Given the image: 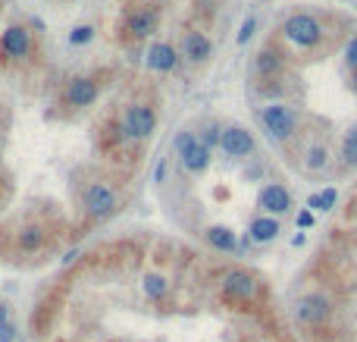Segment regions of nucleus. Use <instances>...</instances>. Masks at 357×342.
Segmentation results:
<instances>
[{
  "mask_svg": "<svg viewBox=\"0 0 357 342\" xmlns=\"http://www.w3.org/2000/svg\"><path fill=\"white\" fill-rule=\"evenodd\" d=\"M260 207L270 213H285L291 207V195L285 192L282 185H267L260 192Z\"/></svg>",
  "mask_w": 357,
  "mask_h": 342,
  "instance_id": "obj_14",
  "label": "nucleus"
},
{
  "mask_svg": "<svg viewBox=\"0 0 357 342\" xmlns=\"http://www.w3.org/2000/svg\"><path fill=\"white\" fill-rule=\"evenodd\" d=\"M342 154H345V160H348V164H357V129H354V132H348Z\"/></svg>",
  "mask_w": 357,
  "mask_h": 342,
  "instance_id": "obj_22",
  "label": "nucleus"
},
{
  "mask_svg": "<svg viewBox=\"0 0 357 342\" xmlns=\"http://www.w3.org/2000/svg\"><path fill=\"white\" fill-rule=\"evenodd\" d=\"M0 54L7 60H26L32 54V32L26 26H10L0 35Z\"/></svg>",
  "mask_w": 357,
  "mask_h": 342,
  "instance_id": "obj_5",
  "label": "nucleus"
},
{
  "mask_svg": "<svg viewBox=\"0 0 357 342\" xmlns=\"http://www.w3.org/2000/svg\"><path fill=\"white\" fill-rule=\"evenodd\" d=\"M326 317H329V301L323 295L301 298V305H298V321L301 323H323Z\"/></svg>",
  "mask_w": 357,
  "mask_h": 342,
  "instance_id": "obj_12",
  "label": "nucleus"
},
{
  "mask_svg": "<svg viewBox=\"0 0 357 342\" xmlns=\"http://www.w3.org/2000/svg\"><path fill=\"white\" fill-rule=\"evenodd\" d=\"M348 66H354L357 69V38H351V44H348Z\"/></svg>",
  "mask_w": 357,
  "mask_h": 342,
  "instance_id": "obj_27",
  "label": "nucleus"
},
{
  "mask_svg": "<svg viewBox=\"0 0 357 342\" xmlns=\"http://www.w3.org/2000/svg\"><path fill=\"white\" fill-rule=\"evenodd\" d=\"M257 69H260L263 75L276 73V69H279V57H276V54H270V50H267V54H260V60H257Z\"/></svg>",
  "mask_w": 357,
  "mask_h": 342,
  "instance_id": "obj_21",
  "label": "nucleus"
},
{
  "mask_svg": "<svg viewBox=\"0 0 357 342\" xmlns=\"http://www.w3.org/2000/svg\"><path fill=\"white\" fill-rule=\"evenodd\" d=\"M332 205H336V189H326V192L310 198V207H317V211H329Z\"/></svg>",
  "mask_w": 357,
  "mask_h": 342,
  "instance_id": "obj_19",
  "label": "nucleus"
},
{
  "mask_svg": "<svg viewBox=\"0 0 357 342\" xmlns=\"http://www.w3.org/2000/svg\"><path fill=\"white\" fill-rule=\"evenodd\" d=\"M7 317H10V311H7V305L0 301V323H7Z\"/></svg>",
  "mask_w": 357,
  "mask_h": 342,
  "instance_id": "obj_29",
  "label": "nucleus"
},
{
  "mask_svg": "<svg viewBox=\"0 0 357 342\" xmlns=\"http://www.w3.org/2000/svg\"><path fill=\"white\" fill-rule=\"evenodd\" d=\"M279 236V223L273 217H257L251 223V239L254 242H273Z\"/></svg>",
  "mask_w": 357,
  "mask_h": 342,
  "instance_id": "obj_16",
  "label": "nucleus"
},
{
  "mask_svg": "<svg viewBox=\"0 0 357 342\" xmlns=\"http://www.w3.org/2000/svg\"><path fill=\"white\" fill-rule=\"evenodd\" d=\"M166 292H169L166 276H160V274H148V276H144V295H148L151 301L166 298Z\"/></svg>",
  "mask_w": 357,
  "mask_h": 342,
  "instance_id": "obj_18",
  "label": "nucleus"
},
{
  "mask_svg": "<svg viewBox=\"0 0 357 342\" xmlns=\"http://www.w3.org/2000/svg\"><path fill=\"white\" fill-rule=\"evenodd\" d=\"M154 126H157V117L148 104H128L126 113H122V132H126V138H132V142L148 138L151 132H154Z\"/></svg>",
  "mask_w": 357,
  "mask_h": 342,
  "instance_id": "obj_2",
  "label": "nucleus"
},
{
  "mask_svg": "<svg viewBox=\"0 0 357 342\" xmlns=\"http://www.w3.org/2000/svg\"><path fill=\"white\" fill-rule=\"evenodd\" d=\"M97 95H101V85H97V79H91V75H79V79H73V82L66 85L69 107H91V104L97 101Z\"/></svg>",
  "mask_w": 357,
  "mask_h": 342,
  "instance_id": "obj_6",
  "label": "nucleus"
},
{
  "mask_svg": "<svg viewBox=\"0 0 357 342\" xmlns=\"http://www.w3.org/2000/svg\"><path fill=\"white\" fill-rule=\"evenodd\" d=\"M257 276L254 274H248V270H226L222 274V292L229 295V298H235V301H251V298H257Z\"/></svg>",
  "mask_w": 357,
  "mask_h": 342,
  "instance_id": "obj_4",
  "label": "nucleus"
},
{
  "mask_svg": "<svg viewBox=\"0 0 357 342\" xmlns=\"http://www.w3.org/2000/svg\"><path fill=\"white\" fill-rule=\"evenodd\" d=\"M285 35H289V41L301 44V48H310V44L320 41V22L310 19V16H291L285 22Z\"/></svg>",
  "mask_w": 357,
  "mask_h": 342,
  "instance_id": "obj_7",
  "label": "nucleus"
},
{
  "mask_svg": "<svg viewBox=\"0 0 357 342\" xmlns=\"http://www.w3.org/2000/svg\"><path fill=\"white\" fill-rule=\"evenodd\" d=\"M144 60H148V69H154V73H173L179 66V54H175L173 44H151Z\"/></svg>",
  "mask_w": 357,
  "mask_h": 342,
  "instance_id": "obj_11",
  "label": "nucleus"
},
{
  "mask_svg": "<svg viewBox=\"0 0 357 342\" xmlns=\"http://www.w3.org/2000/svg\"><path fill=\"white\" fill-rule=\"evenodd\" d=\"M91 38H95V28L91 26H79L69 32V44H88Z\"/></svg>",
  "mask_w": 357,
  "mask_h": 342,
  "instance_id": "obj_20",
  "label": "nucleus"
},
{
  "mask_svg": "<svg viewBox=\"0 0 357 342\" xmlns=\"http://www.w3.org/2000/svg\"><path fill=\"white\" fill-rule=\"evenodd\" d=\"M207 242L220 251H235V233L226 229V226H210L207 229Z\"/></svg>",
  "mask_w": 357,
  "mask_h": 342,
  "instance_id": "obj_17",
  "label": "nucleus"
},
{
  "mask_svg": "<svg viewBox=\"0 0 357 342\" xmlns=\"http://www.w3.org/2000/svg\"><path fill=\"white\" fill-rule=\"evenodd\" d=\"M154 176H157V182H160V179L166 176V164H160V167H157V173H154Z\"/></svg>",
  "mask_w": 357,
  "mask_h": 342,
  "instance_id": "obj_30",
  "label": "nucleus"
},
{
  "mask_svg": "<svg viewBox=\"0 0 357 342\" xmlns=\"http://www.w3.org/2000/svg\"><path fill=\"white\" fill-rule=\"evenodd\" d=\"M16 339V327H13V323H0V342H13Z\"/></svg>",
  "mask_w": 357,
  "mask_h": 342,
  "instance_id": "obj_25",
  "label": "nucleus"
},
{
  "mask_svg": "<svg viewBox=\"0 0 357 342\" xmlns=\"http://www.w3.org/2000/svg\"><path fill=\"white\" fill-rule=\"evenodd\" d=\"M251 35H254V19H244V26H242V32H238V41H248Z\"/></svg>",
  "mask_w": 357,
  "mask_h": 342,
  "instance_id": "obj_26",
  "label": "nucleus"
},
{
  "mask_svg": "<svg viewBox=\"0 0 357 342\" xmlns=\"http://www.w3.org/2000/svg\"><path fill=\"white\" fill-rule=\"evenodd\" d=\"M16 245H19V251H41V248L48 245V229L41 223L22 226L19 233H16Z\"/></svg>",
  "mask_w": 357,
  "mask_h": 342,
  "instance_id": "obj_13",
  "label": "nucleus"
},
{
  "mask_svg": "<svg viewBox=\"0 0 357 342\" xmlns=\"http://www.w3.org/2000/svg\"><path fill=\"white\" fill-rule=\"evenodd\" d=\"M298 226H313V213L301 211V213H298Z\"/></svg>",
  "mask_w": 357,
  "mask_h": 342,
  "instance_id": "obj_28",
  "label": "nucleus"
},
{
  "mask_svg": "<svg viewBox=\"0 0 357 342\" xmlns=\"http://www.w3.org/2000/svg\"><path fill=\"white\" fill-rule=\"evenodd\" d=\"M210 41H207V35H201V32H189L182 38V54L189 57L191 63H204L210 57Z\"/></svg>",
  "mask_w": 357,
  "mask_h": 342,
  "instance_id": "obj_15",
  "label": "nucleus"
},
{
  "mask_svg": "<svg viewBox=\"0 0 357 342\" xmlns=\"http://www.w3.org/2000/svg\"><path fill=\"white\" fill-rule=\"evenodd\" d=\"M307 164H310V170H323L326 167V151L323 148H310Z\"/></svg>",
  "mask_w": 357,
  "mask_h": 342,
  "instance_id": "obj_23",
  "label": "nucleus"
},
{
  "mask_svg": "<svg viewBox=\"0 0 357 342\" xmlns=\"http://www.w3.org/2000/svg\"><path fill=\"white\" fill-rule=\"evenodd\" d=\"M157 26H160V13H157L154 7H138V10H132L126 19V32L132 35V38H148V35L157 32Z\"/></svg>",
  "mask_w": 357,
  "mask_h": 342,
  "instance_id": "obj_9",
  "label": "nucleus"
},
{
  "mask_svg": "<svg viewBox=\"0 0 357 342\" xmlns=\"http://www.w3.org/2000/svg\"><path fill=\"white\" fill-rule=\"evenodd\" d=\"M175 151H179V158H182V167L189 173H201L207 170L210 164V148L207 144H201L191 132H179L175 135Z\"/></svg>",
  "mask_w": 357,
  "mask_h": 342,
  "instance_id": "obj_3",
  "label": "nucleus"
},
{
  "mask_svg": "<svg viewBox=\"0 0 357 342\" xmlns=\"http://www.w3.org/2000/svg\"><path fill=\"white\" fill-rule=\"evenodd\" d=\"M81 207L91 220H104L119 207V195L110 182H91L85 185V192H81Z\"/></svg>",
  "mask_w": 357,
  "mask_h": 342,
  "instance_id": "obj_1",
  "label": "nucleus"
},
{
  "mask_svg": "<svg viewBox=\"0 0 357 342\" xmlns=\"http://www.w3.org/2000/svg\"><path fill=\"white\" fill-rule=\"evenodd\" d=\"M263 126L270 129V135L289 138L291 129H295V113L285 104H270V107L263 110Z\"/></svg>",
  "mask_w": 357,
  "mask_h": 342,
  "instance_id": "obj_8",
  "label": "nucleus"
},
{
  "mask_svg": "<svg viewBox=\"0 0 357 342\" xmlns=\"http://www.w3.org/2000/svg\"><path fill=\"white\" fill-rule=\"evenodd\" d=\"M220 138H222V132L216 129V126H207V129H204L201 144H207V148H210V144H216V142H220Z\"/></svg>",
  "mask_w": 357,
  "mask_h": 342,
  "instance_id": "obj_24",
  "label": "nucleus"
},
{
  "mask_svg": "<svg viewBox=\"0 0 357 342\" xmlns=\"http://www.w3.org/2000/svg\"><path fill=\"white\" fill-rule=\"evenodd\" d=\"M220 144H222V151H226L229 158H244V154H251V151H254V138H251V132L238 129V126H232V129H222Z\"/></svg>",
  "mask_w": 357,
  "mask_h": 342,
  "instance_id": "obj_10",
  "label": "nucleus"
}]
</instances>
